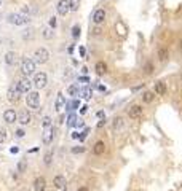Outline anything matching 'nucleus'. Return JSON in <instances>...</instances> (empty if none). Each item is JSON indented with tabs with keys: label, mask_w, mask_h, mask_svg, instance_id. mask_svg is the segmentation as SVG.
Masks as SVG:
<instances>
[{
	"label": "nucleus",
	"mask_w": 182,
	"mask_h": 191,
	"mask_svg": "<svg viewBox=\"0 0 182 191\" xmlns=\"http://www.w3.org/2000/svg\"><path fill=\"white\" fill-rule=\"evenodd\" d=\"M26 104H27L29 108L37 110L38 107H40V94H38L37 91L27 92V96H26Z\"/></svg>",
	"instance_id": "obj_1"
},
{
	"label": "nucleus",
	"mask_w": 182,
	"mask_h": 191,
	"mask_svg": "<svg viewBox=\"0 0 182 191\" xmlns=\"http://www.w3.org/2000/svg\"><path fill=\"white\" fill-rule=\"evenodd\" d=\"M31 21V18L26 16V14H21V13H11L8 14V22L13 24V26H23L26 22Z\"/></svg>",
	"instance_id": "obj_2"
},
{
	"label": "nucleus",
	"mask_w": 182,
	"mask_h": 191,
	"mask_svg": "<svg viewBox=\"0 0 182 191\" xmlns=\"http://www.w3.org/2000/svg\"><path fill=\"white\" fill-rule=\"evenodd\" d=\"M48 59H50V51L46 50V48H38V50L34 53V62L35 64H45L48 62Z\"/></svg>",
	"instance_id": "obj_3"
},
{
	"label": "nucleus",
	"mask_w": 182,
	"mask_h": 191,
	"mask_svg": "<svg viewBox=\"0 0 182 191\" xmlns=\"http://www.w3.org/2000/svg\"><path fill=\"white\" fill-rule=\"evenodd\" d=\"M46 83H48V75H46L45 72H38V73H35V75H34L32 84L35 86L37 89H42V88H45V86H46Z\"/></svg>",
	"instance_id": "obj_4"
},
{
	"label": "nucleus",
	"mask_w": 182,
	"mask_h": 191,
	"mask_svg": "<svg viewBox=\"0 0 182 191\" xmlns=\"http://www.w3.org/2000/svg\"><path fill=\"white\" fill-rule=\"evenodd\" d=\"M21 72L24 76H29L35 72V62L32 59H23V64H21Z\"/></svg>",
	"instance_id": "obj_5"
},
{
	"label": "nucleus",
	"mask_w": 182,
	"mask_h": 191,
	"mask_svg": "<svg viewBox=\"0 0 182 191\" xmlns=\"http://www.w3.org/2000/svg\"><path fill=\"white\" fill-rule=\"evenodd\" d=\"M15 84H16V88H18L19 94H27V92H31V86H32L31 80H27V78H21V80H18Z\"/></svg>",
	"instance_id": "obj_6"
},
{
	"label": "nucleus",
	"mask_w": 182,
	"mask_h": 191,
	"mask_svg": "<svg viewBox=\"0 0 182 191\" xmlns=\"http://www.w3.org/2000/svg\"><path fill=\"white\" fill-rule=\"evenodd\" d=\"M142 112H144V108L141 107V105L134 104V105H131V107L128 108V116L131 120H139L142 116Z\"/></svg>",
	"instance_id": "obj_7"
},
{
	"label": "nucleus",
	"mask_w": 182,
	"mask_h": 191,
	"mask_svg": "<svg viewBox=\"0 0 182 191\" xmlns=\"http://www.w3.org/2000/svg\"><path fill=\"white\" fill-rule=\"evenodd\" d=\"M31 120H32V116H31V112H29V110L24 108V110H21L18 113V121H19V124H23V126H24V124H29Z\"/></svg>",
	"instance_id": "obj_8"
},
{
	"label": "nucleus",
	"mask_w": 182,
	"mask_h": 191,
	"mask_svg": "<svg viewBox=\"0 0 182 191\" xmlns=\"http://www.w3.org/2000/svg\"><path fill=\"white\" fill-rule=\"evenodd\" d=\"M56 10H57V13H59L61 16H66L67 13L70 11V8H69V0H59V2H57Z\"/></svg>",
	"instance_id": "obj_9"
},
{
	"label": "nucleus",
	"mask_w": 182,
	"mask_h": 191,
	"mask_svg": "<svg viewBox=\"0 0 182 191\" xmlns=\"http://www.w3.org/2000/svg\"><path fill=\"white\" fill-rule=\"evenodd\" d=\"M104 21H105V10L98 8V10L93 13V22H94V24H102Z\"/></svg>",
	"instance_id": "obj_10"
},
{
	"label": "nucleus",
	"mask_w": 182,
	"mask_h": 191,
	"mask_svg": "<svg viewBox=\"0 0 182 191\" xmlns=\"http://www.w3.org/2000/svg\"><path fill=\"white\" fill-rule=\"evenodd\" d=\"M157 57H158L160 62H166L169 59V50H168V46H160L158 50H157Z\"/></svg>",
	"instance_id": "obj_11"
},
{
	"label": "nucleus",
	"mask_w": 182,
	"mask_h": 191,
	"mask_svg": "<svg viewBox=\"0 0 182 191\" xmlns=\"http://www.w3.org/2000/svg\"><path fill=\"white\" fill-rule=\"evenodd\" d=\"M3 120H5L8 124H11V123H15V121L18 120V113H16L13 108H8V110L3 112Z\"/></svg>",
	"instance_id": "obj_12"
},
{
	"label": "nucleus",
	"mask_w": 182,
	"mask_h": 191,
	"mask_svg": "<svg viewBox=\"0 0 182 191\" xmlns=\"http://www.w3.org/2000/svg\"><path fill=\"white\" fill-rule=\"evenodd\" d=\"M18 53H15V51H8V53H5V64H8V65H15V64H18Z\"/></svg>",
	"instance_id": "obj_13"
},
{
	"label": "nucleus",
	"mask_w": 182,
	"mask_h": 191,
	"mask_svg": "<svg viewBox=\"0 0 182 191\" xmlns=\"http://www.w3.org/2000/svg\"><path fill=\"white\" fill-rule=\"evenodd\" d=\"M153 92H155L157 96H165V94H166V83L161 81V80H158V81L155 83V86H153Z\"/></svg>",
	"instance_id": "obj_14"
},
{
	"label": "nucleus",
	"mask_w": 182,
	"mask_h": 191,
	"mask_svg": "<svg viewBox=\"0 0 182 191\" xmlns=\"http://www.w3.org/2000/svg\"><path fill=\"white\" fill-rule=\"evenodd\" d=\"M104 151H105V143L102 140L94 142V145H93V153H94V155L101 156V155H104Z\"/></svg>",
	"instance_id": "obj_15"
},
{
	"label": "nucleus",
	"mask_w": 182,
	"mask_h": 191,
	"mask_svg": "<svg viewBox=\"0 0 182 191\" xmlns=\"http://www.w3.org/2000/svg\"><path fill=\"white\" fill-rule=\"evenodd\" d=\"M45 188H46L45 177H37L34 180V191H45Z\"/></svg>",
	"instance_id": "obj_16"
},
{
	"label": "nucleus",
	"mask_w": 182,
	"mask_h": 191,
	"mask_svg": "<svg viewBox=\"0 0 182 191\" xmlns=\"http://www.w3.org/2000/svg\"><path fill=\"white\" fill-rule=\"evenodd\" d=\"M155 97H157V94L153 92V91H150V89L142 92V102L144 104H152L153 100H155Z\"/></svg>",
	"instance_id": "obj_17"
},
{
	"label": "nucleus",
	"mask_w": 182,
	"mask_h": 191,
	"mask_svg": "<svg viewBox=\"0 0 182 191\" xmlns=\"http://www.w3.org/2000/svg\"><path fill=\"white\" fill-rule=\"evenodd\" d=\"M123 126H125L123 118H121V116H115V118H113V121H112V129H113V132L121 131V129H123Z\"/></svg>",
	"instance_id": "obj_18"
},
{
	"label": "nucleus",
	"mask_w": 182,
	"mask_h": 191,
	"mask_svg": "<svg viewBox=\"0 0 182 191\" xmlns=\"http://www.w3.org/2000/svg\"><path fill=\"white\" fill-rule=\"evenodd\" d=\"M53 137H54V129L48 128V129L43 132V137H42V140H43V143H45V145H50V143H51V140H53Z\"/></svg>",
	"instance_id": "obj_19"
},
{
	"label": "nucleus",
	"mask_w": 182,
	"mask_h": 191,
	"mask_svg": "<svg viewBox=\"0 0 182 191\" xmlns=\"http://www.w3.org/2000/svg\"><path fill=\"white\" fill-rule=\"evenodd\" d=\"M94 70H96V73H98L99 76H102V75H105V73H107V64H105V62H102V61L96 62V65H94Z\"/></svg>",
	"instance_id": "obj_20"
},
{
	"label": "nucleus",
	"mask_w": 182,
	"mask_h": 191,
	"mask_svg": "<svg viewBox=\"0 0 182 191\" xmlns=\"http://www.w3.org/2000/svg\"><path fill=\"white\" fill-rule=\"evenodd\" d=\"M18 97H19V91L16 88V84H11V86H10V89H8V100L15 102Z\"/></svg>",
	"instance_id": "obj_21"
},
{
	"label": "nucleus",
	"mask_w": 182,
	"mask_h": 191,
	"mask_svg": "<svg viewBox=\"0 0 182 191\" xmlns=\"http://www.w3.org/2000/svg\"><path fill=\"white\" fill-rule=\"evenodd\" d=\"M53 185H54V188H57V189H64V188H66V178H64L62 175H56V177L53 178Z\"/></svg>",
	"instance_id": "obj_22"
},
{
	"label": "nucleus",
	"mask_w": 182,
	"mask_h": 191,
	"mask_svg": "<svg viewBox=\"0 0 182 191\" xmlns=\"http://www.w3.org/2000/svg\"><path fill=\"white\" fill-rule=\"evenodd\" d=\"M64 105H66V97L59 92V94H57V97H56V102H54V110L59 112V110L64 107Z\"/></svg>",
	"instance_id": "obj_23"
},
{
	"label": "nucleus",
	"mask_w": 182,
	"mask_h": 191,
	"mask_svg": "<svg viewBox=\"0 0 182 191\" xmlns=\"http://www.w3.org/2000/svg\"><path fill=\"white\" fill-rule=\"evenodd\" d=\"M142 70H144V73H146V75H152L153 72H155V65H153L152 61H146V64H144V67H142Z\"/></svg>",
	"instance_id": "obj_24"
},
{
	"label": "nucleus",
	"mask_w": 182,
	"mask_h": 191,
	"mask_svg": "<svg viewBox=\"0 0 182 191\" xmlns=\"http://www.w3.org/2000/svg\"><path fill=\"white\" fill-rule=\"evenodd\" d=\"M42 35H43V38H48V40H50V38H53V29L50 27V26H46V27H43L42 29Z\"/></svg>",
	"instance_id": "obj_25"
},
{
	"label": "nucleus",
	"mask_w": 182,
	"mask_h": 191,
	"mask_svg": "<svg viewBox=\"0 0 182 191\" xmlns=\"http://www.w3.org/2000/svg\"><path fill=\"white\" fill-rule=\"evenodd\" d=\"M69 8L70 11H77L80 8V0H69Z\"/></svg>",
	"instance_id": "obj_26"
},
{
	"label": "nucleus",
	"mask_w": 182,
	"mask_h": 191,
	"mask_svg": "<svg viewBox=\"0 0 182 191\" xmlns=\"http://www.w3.org/2000/svg\"><path fill=\"white\" fill-rule=\"evenodd\" d=\"M32 37H34V29L32 27L26 29V30L23 32V38H24V40H29V38H32Z\"/></svg>",
	"instance_id": "obj_27"
},
{
	"label": "nucleus",
	"mask_w": 182,
	"mask_h": 191,
	"mask_svg": "<svg viewBox=\"0 0 182 191\" xmlns=\"http://www.w3.org/2000/svg\"><path fill=\"white\" fill-rule=\"evenodd\" d=\"M91 94H93V91H91L90 88H85V89H82V92H80V96H82L83 99H86V100L91 99Z\"/></svg>",
	"instance_id": "obj_28"
},
{
	"label": "nucleus",
	"mask_w": 182,
	"mask_h": 191,
	"mask_svg": "<svg viewBox=\"0 0 182 191\" xmlns=\"http://www.w3.org/2000/svg\"><path fill=\"white\" fill-rule=\"evenodd\" d=\"M67 92H69V96H77V94H78V86L70 84L69 88H67Z\"/></svg>",
	"instance_id": "obj_29"
},
{
	"label": "nucleus",
	"mask_w": 182,
	"mask_h": 191,
	"mask_svg": "<svg viewBox=\"0 0 182 191\" xmlns=\"http://www.w3.org/2000/svg\"><path fill=\"white\" fill-rule=\"evenodd\" d=\"M26 169H27V162H26V159H21L19 161V164H18V172H26Z\"/></svg>",
	"instance_id": "obj_30"
},
{
	"label": "nucleus",
	"mask_w": 182,
	"mask_h": 191,
	"mask_svg": "<svg viewBox=\"0 0 182 191\" xmlns=\"http://www.w3.org/2000/svg\"><path fill=\"white\" fill-rule=\"evenodd\" d=\"M8 139V132L5 128H0V143H3L5 140Z\"/></svg>",
	"instance_id": "obj_31"
},
{
	"label": "nucleus",
	"mask_w": 182,
	"mask_h": 191,
	"mask_svg": "<svg viewBox=\"0 0 182 191\" xmlns=\"http://www.w3.org/2000/svg\"><path fill=\"white\" fill-rule=\"evenodd\" d=\"M43 159H45V164H46V166H50V164H51V161H53V151H51V150L48 151Z\"/></svg>",
	"instance_id": "obj_32"
},
{
	"label": "nucleus",
	"mask_w": 182,
	"mask_h": 191,
	"mask_svg": "<svg viewBox=\"0 0 182 191\" xmlns=\"http://www.w3.org/2000/svg\"><path fill=\"white\" fill-rule=\"evenodd\" d=\"M72 37H74V38H78V37H80V26H78V24H75V26L72 27Z\"/></svg>",
	"instance_id": "obj_33"
},
{
	"label": "nucleus",
	"mask_w": 182,
	"mask_h": 191,
	"mask_svg": "<svg viewBox=\"0 0 182 191\" xmlns=\"http://www.w3.org/2000/svg\"><path fill=\"white\" fill-rule=\"evenodd\" d=\"M42 126L45 128V129H48L51 126V118L50 116H43V120H42Z\"/></svg>",
	"instance_id": "obj_34"
},
{
	"label": "nucleus",
	"mask_w": 182,
	"mask_h": 191,
	"mask_svg": "<svg viewBox=\"0 0 182 191\" xmlns=\"http://www.w3.org/2000/svg\"><path fill=\"white\" fill-rule=\"evenodd\" d=\"M77 107H78V100H72V102L67 104V108L69 110H75Z\"/></svg>",
	"instance_id": "obj_35"
},
{
	"label": "nucleus",
	"mask_w": 182,
	"mask_h": 191,
	"mask_svg": "<svg viewBox=\"0 0 182 191\" xmlns=\"http://www.w3.org/2000/svg\"><path fill=\"white\" fill-rule=\"evenodd\" d=\"M15 136H16V139H23L26 136V132H24V129H16Z\"/></svg>",
	"instance_id": "obj_36"
},
{
	"label": "nucleus",
	"mask_w": 182,
	"mask_h": 191,
	"mask_svg": "<svg viewBox=\"0 0 182 191\" xmlns=\"http://www.w3.org/2000/svg\"><path fill=\"white\" fill-rule=\"evenodd\" d=\"M75 121H77V118H75V115H69V126H75Z\"/></svg>",
	"instance_id": "obj_37"
},
{
	"label": "nucleus",
	"mask_w": 182,
	"mask_h": 191,
	"mask_svg": "<svg viewBox=\"0 0 182 191\" xmlns=\"http://www.w3.org/2000/svg\"><path fill=\"white\" fill-rule=\"evenodd\" d=\"M48 26H50L51 29H54L56 26H57V22H56V18L53 16V18H50V22H48Z\"/></svg>",
	"instance_id": "obj_38"
},
{
	"label": "nucleus",
	"mask_w": 182,
	"mask_h": 191,
	"mask_svg": "<svg viewBox=\"0 0 182 191\" xmlns=\"http://www.w3.org/2000/svg\"><path fill=\"white\" fill-rule=\"evenodd\" d=\"M83 151H85L83 147H75V148H72V153H75V155H78V153H83Z\"/></svg>",
	"instance_id": "obj_39"
},
{
	"label": "nucleus",
	"mask_w": 182,
	"mask_h": 191,
	"mask_svg": "<svg viewBox=\"0 0 182 191\" xmlns=\"http://www.w3.org/2000/svg\"><path fill=\"white\" fill-rule=\"evenodd\" d=\"M88 132H90V129H85V131H83V132L80 134V140H83V139H85L86 136H88Z\"/></svg>",
	"instance_id": "obj_40"
},
{
	"label": "nucleus",
	"mask_w": 182,
	"mask_h": 191,
	"mask_svg": "<svg viewBox=\"0 0 182 191\" xmlns=\"http://www.w3.org/2000/svg\"><path fill=\"white\" fill-rule=\"evenodd\" d=\"M78 81H82V83H88V81H90V78H88V76H80Z\"/></svg>",
	"instance_id": "obj_41"
},
{
	"label": "nucleus",
	"mask_w": 182,
	"mask_h": 191,
	"mask_svg": "<svg viewBox=\"0 0 182 191\" xmlns=\"http://www.w3.org/2000/svg\"><path fill=\"white\" fill-rule=\"evenodd\" d=\"M86 112H88V105H83V107L80 108V113H82V115H85Z\"/></svg>",
	"instance_id": "obj_42"
},
{
	"label": "nucleus",
	"mask_w": 182,
	"mask_h": 191,
	"mask_svg": "<svg viewBox=\"0 0 182 191\" xmlns=\"http://www.w3.org/2000/svg\"><path fill=\"white\" fill-rule=\"evenodd\" d=\"M78 53H80V56H82V57H85V53H86V51H85V48H83V46H80V48H78Z\"/></svg>",
	"instance_id": "obj_43"
},
{
	"label": "nucleus",
	"mask_w": 182,
	"mask_h": 191,
	"mask_svg": "<svg viewBox=\"0 0 182 191\" xmlns=\"http://www.w3.org/2000/svg\"><path fill=\"white\" fill-rule=\"evenodd\" d=\"M10 151H11V153H13V155H16V153L19 151V147H13V148H11V150H10Z\"/></svg>",
	"instance_id": "obj_44"
},
{
	"label": "nucleus",
	"mask_w": 182,
	"mask_h": 191,
	"mask_svg": "<svg viewBox=\"0 0 182 191\" xmlns=\"http://www.w3.org/2000/svg\"><path fill=\"white\" fill-rule=\"evenodd\" d=\"M104 124H105V120L102 118V120H101V121L98 123V128H102V126H104Z\"/></svg>",
	"instance_id": "obj_45"
},
{
	"label": "nucleus",
	"mask_w": 182,
	"mask_h": 191,
	"mask_svg": "<svg viewBox=\"0 0 182 191\" xmlns=\"http://www.w3.org/2000/svg\"><path fill=\"white\" fill-rule=\"evenodd\" d=\"M72 139H80V134L78 132H74L72 134Z\"/></svg>",
	"instance_id": "obj_46"
},
{
	"label": "nucleus",
	"mask_w": 182,
	"mask_h": 191,
	"mask_svg": "<svg viewBox=\"0 0 182 191\" xmlns=\"http://www.w3.org/2000/svg\"><path fill=\"white\" fill-rule=\"evenodd\" d=\"M77 191H90V189H88V188H86V186H80V188H78V189H77Z\"/></svg>",
	"instance_id": "obj_47"
},
{
	"label": "nucleus",
	"mask_w": 182,
	"mask_h": 191,
	"mask_svg": "<svg viewBox=\"0 0 182 191\" xmlns=\"http://www.w3.org/2000/svg\"><path fill=\"white\" fill-rule=\"evenodd\" d=\"M179 48L182 50V37H180V40H179Z\"/></svg>",
	"instance_id": "obj_48"
},
{
	"label": "nucleus",
	"mask_w": 182,
	"mask_h": 191,
	"mask_svg": "<svg viewBox=\"0 0 182 191\" xmlns=\"http://www.w3.org/2000/svg\"><path fill=\"white\" fill-rule=\"evenodd\" d=\"M180 81H182V72H180Z\"/></svg>",
	"instance_id": "obj_49"
},
{
	"label": "nucleus",
	"mask_w": 182,
	"mask_h": 191,
	"mask_svg": "<svg viewBox=\"0 0 182 191\" xmlns=\"http://www.w3.org/2000/svg\"><path fill=\"white\" fill-rule=\"evenodd\" d=\"M62 191H66V188H64V189H62Z\"/></svg>",
	"instance_id": "obj_50"
}]
</instances>
